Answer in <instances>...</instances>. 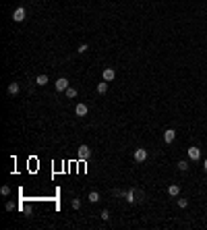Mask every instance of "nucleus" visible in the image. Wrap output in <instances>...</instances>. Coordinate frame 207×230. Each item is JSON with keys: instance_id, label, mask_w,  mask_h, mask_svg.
I'll return each mask as SVG.
<instances>
[{"instance_id": "1", "label": "nucleus", "mask_w": 207, "mask_h": 230, "mask_svg": "<svg viewBox=\"0 0 207 230\" xmlns=\"http://www.w3.org/2000/svg\"><path fill=\"white\" fill-rule=\"evenodd\" d=\"M54 87L58 91H66V89H69V79H66V77H60V79L54 83Z\"/></svg>"}, {"instance_id": "2", "label": "nucleus", "mask_w": 207, "mask_h": 230, "mask_svg": "<svg viewBox=\"0 0 207 230\" xmlns=\"http://www.w3.org/2000/svg\"><path fill=\"white\" fill-rule=\"evenodd\" d=\"M89 155H91L89 145H85V143H83V145H79V160H87Z\"/></svg>"}, {"instance_id": "3", "label": "nucleus", "mask_w": 207, "mask_h": 230, "mask_svg": "<svg viewBox=\"0 0 207 230\" xmlns=\"http://www.w3.org/2000/svg\"><path fill=\"white\" fill-rule=\"evenodd\" d=\"M25 15H27V13H25V8H23V6H19V8H17V11L13 13V21H17V23L25 21Z\"/></svg>"}, {"instance_id": "4", "label": "nucleus", "mask_w": 207, "mask_h": 230, "mask_svg": "<svg viewBox=\"0 0 207 230\" xmlns=\"http://www.w3.org/2000/svg\"><path fill=\"white\" fill-rule=\"evenodd\" d=\"M186 153H188V158H191L193 162H197L201 158V149H199V147H195V145L188 147V151H186Z\"/></svg>"}, {"instance_id": "5", "label": "nucleus", "mask_w": 207, "mask_h": 230, "mask_svg": "<svg viewBox=\"0 0 207 230\" xmlns=\"http://www.w3.org/2000/svg\"><path fill=\"white\" fill-rule=\"evenodd\" d=\"M102 77H104V81H114L116 79V73H114V69H104V73H102Z\"/></svg>"}, {"instance_id": "6", "label": "nucleus", "mask_w": 207, "mask_h": 230, "mask_svg": "<svg viewBox=\"0 0 207 230\" xmlns=\"http://www.w3.org/2000/svg\"><path fill=\"white\" fill-rule=\"evenodd\" d=\"M145 160H147V151H145L143 147L135 149V162H145Z\"/></svg>"}, {"instance_id": "7", "label": "nucleus", "mask_w": 207, "mask_h": 230, "mask_svg": "<svg viewBox=\"0 0 207 230\" xmlns=\"http://www.w3.org/2000/svg\"><path fill=\"white\" fill-rule=\"evenodd\" d=\"M87 112H89V108H87L85 104H77V108H75L77 116H87Z\"/></svg>"}, {"instance_id": "8", "label": "nucleus", "mask_w": 207, "mask_h": 230, "mask_svg": "<svg viewBox=\"0 0 207 230\" xmlns=\"http://www.w3.org/2000/svg\"><path fill=\"white\" fill-rule=\"evenodd\" d=\"M174 137H176V131H174V129H168V131H164V141H166V143H172Z\"/></svg>"}, {"instance_id": "9", "label": "nucleus", "mask_w": 207, "mask_h": 230, "mask_svg": "<svg viewBox=\"0 0 207 230\" xmlns=\"http://www.w3.org/2000/svg\"><path fill=\"white\" fill-rule=\"evenodd\" d=\"M19 83H11L8 85V93H11V96H17V93H19Z\"/></svg>"}, {"instance_id": "10", "label": "nucleus", "mask_w": 207, "mask_h": 230, "mask_svg": "<svg viewBox=\"0 0 207 230\" xmlns=\"http://www.w3.org/2000/svg\"><path fill=\"white\" fill-rule=\"evenodd\" d=\"M168 193H170L172 197H176L180 193V187H178V185H170V187H168Z\"/></svg>"}, {"instance_id": "11", "label": "nucleus", "mask_w": 207, "mask_h": 230, "mask_svg": "<svg viewBox=\"0 0 207 230\" xmlns=\"http://www.w3.org/2000/svg\"><path fill=\"white\" fill-rule=\"evenodd\" d=\"M124 197H126V201H129V203H135V201H137V199H135V191H133V189H131V191H126V193H124Z\"/></svg>"}, {"instance_id": "12", "label": "nucleus", "mask_w": 207, "mask_h": 230, "mask_svg": "<svg viewBox=\"0 0 207 230\" xmlns=\"http://www.w3.org/2000/svg\"><path fill=\"white\" fill-rule=\"evenodd\" d=\"M106 91H108V81H104V83H97V93H106Z\"/></svg>"}, {"instance_id": "13", "label": "nucleus", "mask_w": 207, "mask_h": 230, "mask_svg": "<svg viewBox=\"0 0 207 230\" xmlns=\"http://www.w3.org/2000/svg\"><path fill=\"white\" fill-rule=\"evenodd\" d=\"M46 83H48V75H40L35 79V85H46Z\"/></svg>"}, {"instance_id": "14", "label": "nucleus", "mask_w": 207, "mask_h": 230, "mask_svg": "<svg viewBox=\"0 0 207 230\" xmlns=\"http://www.w3.org/2000/svg\"><path fill=\"white\" fill-rule=\"evenodd\" d=\"M89 201H91V203H97V201H99V193H97V191H91V193H89Z\"/></svg>"}, {"instance_id": "15", "label": "nucleus", "mask_w": 207, "mask_h": 230, "mask_svg": "<svg viewBox=\"0 0 207 230\" xmlns=\"http://www.w3.org/2000/svg\"><path fill=\"white\" fill-rule=\"evenodd\" d=\"M178 170L186 172V170H188V162H186V160H180V162H178Z\"/></svg>"}, {"instance_id": "16", "label": "nucleus", "mask_w": 207, "mask_h": 230, "mask_svg": "<svg viewBox=\"0 0 207 230\" xmlns=\"http://www.w3.org/2000/svg\"><path fill=\"white\" fill-rule=\"evenodd\" d=\"M87 50H89V46H87V44H81V46H79V50H77V52H79V54H85V52H87Z\"/></svg>"}, {"instance_id": "17", "label": "nucleus", "mask_w": 207, "mask_h": 230, "mask_svg": "<svg viewBox=\"0 0 207 230\" xmlns=\"http://www.w3.org/2000/svg\"><path fill=\"white\" fill-rule=\"evenodd\" d=\"M64 93H66V98H75V96H77V91L73 89V87H69V89L64 91Z\"/></svg>"}, {"instance_id": "18", "label": "nucleus", "mask_w": 207, "mask_h": 230, "mask_svg": "<svg viewBox=\"0 0 207 230\" xmlns=\"http://www.w3.org/2000/svg\"><path fill=\"white\" fill-rule=\"evenodd\" d=\"M99 216H102V220H110V211H108V209H104Z\"/></svg>"}, {"instance_id": "19", "label": "nucleus", "mask_w": 207, "mask_h": 230, "mask_svg": "<svg viewBox=\"0 0 207 230\" xmlns=\"http://www.w3.org/2000/svg\"><path fill=\"white\" fill-rule=\"evenodd\" d=\"M186 205H188V201H186V199H178V207H182V209H184Z\"/></svg>"}, {"instance_id": "20", "label": "nucleus", "mask_w": 207, "mask_h": 230, "mask_svg": "<svg viewBox=\"0 0 207 230\" xmlns=\"http://www.w3.org/2000/svg\"><path fill=\"white\" fill-rule=\"evenodd\" d=\"M73 207L79 209V207H81V201H79V199H73Z\"/></svg>"}, {"instance_id": "21", "label": "nucleus", "mask_w": 207, "mask_h": 230, "mask_svg": "<svg viewBox=\"0 0 207 230\" xmlns=\"http://www.w3.org/2000/svg\"><path fill=\"white\" fill-rule=\"evenodd\" d=\"M112 195H114V197H120V195H122V191H120V189H114V191H112Z\"/></svg>"}, {"instance_id": "22", "label": "nucleus", "mask_w": 207, "mask_h": 230, "mask_svg": "<svg viewBox=\"0 0 207 230\" xmlns=\"http://www.w3.org/2000/svg\"><path fill=\"white\" fill-rule=\"evenodd\" d=\"M0 193H2V195H8V193H11V189H8V187H2V191H0Z\"/></svg>"}, {"instance_id": "23", "label": "nucleus", "mask_w": 207, "mask_h": 230, "mask_svg": "<svg viewBox=\"0 0 207 230\" xmlns=\"http://www.w3.org/2000/svg\"><path fill=\"white\" fill-rule=\"evenodd\" d=\"M203 168H205V172H207V160H205V164H203Z\"/></svg>"}]
</instances>
